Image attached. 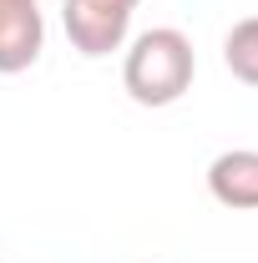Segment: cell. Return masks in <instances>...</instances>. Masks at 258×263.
Masks as SVG:
<instances>
[{"label": "cell", "instance_id": "7a4b0ae2", "mask_svg": "<svg viewBox=\"0 0 258 263\" xmlns=\"http://www.w3.org/2000/svg\"><path fill=\"white\" fill-rule=\"evenodd\" d=\"M137 5H142V0H66L61 21H66L71 51H81L86 61H101V56L122 51Z\"/></svg>", "mask_w": 258, "mask_h": 263}, {"label": "cell", "instance_id": "277c9868", "mask_svg": "<svg viewBox=\"0 0 258 263\" xmlns=\"http://www.w3.org/2000/svg\"><path fill=\"white\" fill-rule=\"evenodd\" d=\"M208 193L233 213H253L258 208V152L253 147H233L208 162Z\"/></svg>", "mask_w": 258, "mask_h": 263}, {"label": "cell", "instance_id": "3957f363", "mask_svg": "<svg viewBox=\"0 0 258 263\" xmlns=\"http://www.w3.org/2000/svg\"><path fill=\"white\" fill-rule=\"evenodd\" d=\"M46 51L41 0H0V76L31 71Z\"/></svg>", "mask_w": 258, "mask_h": 263}, {"label": "cell", "instance_id": "5b68a950", "mask_svg": "<svg viewBox=\"0 0 258 263\" xmlns=\"http://www.w3.org/2000/svg\"><path fill=\"white\" fill-rule=\"evenodd\" d=\"M223 66L233 71V81L258 86V15L233 21V31L223 35Z\"/></svg>", "mask_w": 258, "mask_h": 263}, {"label": "cell", "instance_id": "6da1fadb", "mask_svg": "<svg viewBox=\"0 0 258 263\" xmlns=\"http://www.w3.org/2000/svg\"><path fill=\"white\" fill-rule=\"evenodd\" d=\"M197 51L177 26H152L127 46L122 61V86L137 106H172L193 91Z\"/></svg>", "mask_w": 258, "mask_h": 263}]
</instances>
